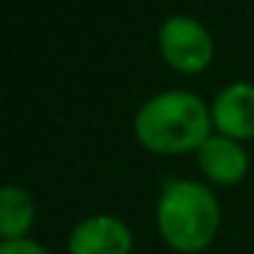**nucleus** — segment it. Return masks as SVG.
I'll return each instance as SVG.
<instances>
[{
	"label": "nucleus",
	"mask_w": 254,
	"mask_h": 254,
	"mask_svg": "<svg viewBox=\"0 0 254 254\" xmlns=\"http://www.w3.org/2000/svg\"><path fill=\"white\" fill-rule=\"evenodd\" d=\"M210 107L191 90H164L145 101L134 115V137L145 150L178 156L199 150L210 137Z\"/></svg>",
	"instance_id": "1"
},
{
	"label": "nucleus",
	"mask_w": 254,
	"mask_h": 254,
	"mask_svg": "<svg viewBox=\"0 0 254 254\" xmlns=\"http://www.w3.org/2000/svg\"><path fill=\"white\" fill-rule=\"evenodd\" d=\"M221 208L205 183L189 178L164 181L156 202V227L161 241L178 254L205 252L219 235Z\"/></svg>",
	"instance_id": "2"
},
{
	"label": "nucleus",
	"mask_w": 254,
	"mask_h": 254,
	"mask_svg": "<svg viewBox=\"0 0 254 254\" xmlns=\"http://www.w3.org/2000/svg\"><path fill=\"white\" fill-rule=\"evenodd\" d=\"M159 52L167 66L181 74H199L213 61V39L199 19L172 14L159 28Z\"/></svg>",
	"instance_id": "3"
},
{
	"label": "nucleus",
	"mask_w": 254,
	"mask_h": 254,
	"mask_svg": "<svg viewBox=\"0 0 254 254\" xmlns=\"http://www.w3.org/2000/svg\"><path fill=\"white\" fill-rule=\"evenodd\" d=\"M134 235L118 216L99 213L77 221L68 232V254H131Z\"/></svg>",
	"instance_id": "4"
},
{
	"label": "nucleus",
	"mask_w": 254,
	"mask_h": 254,
	"mask_svg": "<svg viewBox=\"0 0 254 254\" xmlns=\"http://www.w3.org/2000/svg\"><path fill=\"white\" fill-rule=\"evenodd\" d=\"M210 121L216 134L230 139H252L254 137V85L252 82H230L216 93L210 104Z\"/></svg>",
	"instance_id": "5"
},
{
	"label": "nucleus",
	"mask_w": 254,
	"mask_h": 254,
	"mask_svg": "<svg viewBox=\"0 0 254 254\" xmlns=\"http://www.w3.org/2000/svg\"><path fill=\"white\" fill-rule=\"evenodd\" d=\"M197 167L216 186H235L249 172V153L238 139L224 134H210L197 150Z\"/></svg>",
	"instance_id": "6"
},
{
	"label": "nucleus",
	"mask_w": 254,
	"mask_h": 254,
	"mask_svg": "<svg viewBox=\"0 0 254 254\" xmlns=\"http://www.w3.org/2000/svg\"><path fill=\"white\" fill-rule=\"evenodd\" d=\"M36 205L25 189L6 183L0 191V235L3 241H19L28 238V230L33 227Z\"/></svg>",
	"instance_id": "7"
},
{
	"label": "nucleus",
	"mask_w": 254,
	"mask_h": 254,
	"mask_svg": "<svg viewBox=\"0 0 254 254\" xmlns=\"http://www.w3.org/2000/svg\"><path fill=\"white\" fill-rule=\"evenodd\" d=\"M0 254H50L39 241L30 238H19V241H3L0 243Z\"/></svg>",
	"instance_id": "8"
}]
</instances>
